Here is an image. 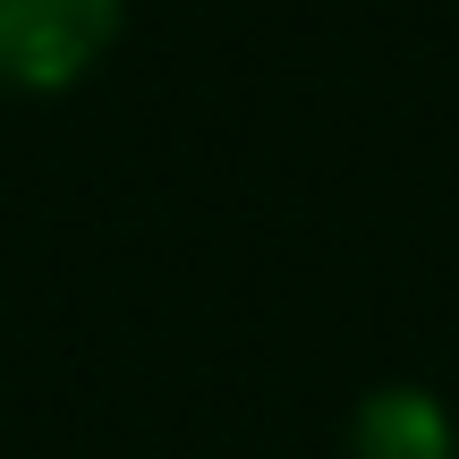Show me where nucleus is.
<instances>
[{
    "instance_id": "nucleus-1",
    "label": "nucleus",
    "mask_w": 459,
    "mask_h": 459,
    "mask_svg": "<svg viewBox=\"0 0 459 459\" xmlns=\"http://www.w3.org/2000/svg\"><path fill=\"white\" fill-rule=\"evenodd\" d=\"M128 0H0V85L9 94H68L111 60Z\"/></svg>"
},
{
    "instance_id": "nucleus-2",
    "label": "nucleus",
    "mask_w": 459,
    "mask_h": 459,
    "mask_svg": "<svg viewBox=\"0 0 459 459\" xmlns=\"http://www.w3.org/2000/svg\"><path fill=\"white\" fill-rule=\"evenodd\" d=\"M349 459H459V417L426 383H375L349 409Z\"/></svg>"
}]
</instances>
